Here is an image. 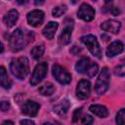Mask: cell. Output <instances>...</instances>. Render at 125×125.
Masks as SVG:
<instances>
[{
    "label": "cell",
    "mask_w": 125,
    "mask_h": 125,
    "mask_svg": "<svg viewBox=\"0 0 125 125\" xmlns=\"http://www.w3.org/2000/svg\"><path fill=\"white\" fill-rule=\"evenodd\" d=\"M9 107H10V104H9L7 101H2V102H1V109H2V111L8 110Z\"/></svg>",
    "instance_id": "4316f807"
},
{
    "label": "cell",
    "mask_w": 125,
    "mask_h": 125,
    "mask_svg": "<svg viewBox=\"0 0 125 125\" xmlns=\"http://www.w3.org/2000/svg\"><path fill=\"white\" fill-rule=\"evenodd\" d=\"M69 106H70V104H69L68 100L64 99V100L61 101L59 104H55L53 107V110H54V112H56L59 115H64L67 112Z\"/></svg>",
    "instance_id": "e0dca14e"
},
{
    "label": "cell",
    "mask_w": 125,
    "mask_h": 125,
    "mask_svg": "<svg viewBox=\"0 0 125 125\" xmlns=\"http://www.w3.org/2000/svg\"><path fill=\"white\" fill-rule=\"evenodd\" d=\"M58 26H59V24L56 21H50V22H48L45 25V27L43 28V30H42L43 35L47 39H52L54 37L57 29H58Z\"/></svg>",
    "instance_id": "2e32d148"
},
{
    "label": "cell",
    "mask_w": 125,
    "mask_h": 125,
    "mask_svg": "<svg viewBox=\"0 0 125 125\" xmlns=\"http://www.w3.org/2000/svg\"><path fill=\"white\" fill-rule=\"evenodd\" d=\"M20 125H35V123L30 119H23L21 121Z\"/></svg>",
    "instance_id": "83f0119b"
},
{
    "label": "cell",
    "mask_w": 125,
    "mask_h": 125,
    "mask_svg": "<svg viewBox=\"0 0 125 125\" xmlns=\"http://www.w3.org/2000/svg\"><path fill=\"white\" fill-rule=\"evenodd\" d=\"M72 27H73V23L70 24H66L64 26V28L62 29V33L60 34L59 37V42L62 45H66L70 42V38H71V33H72Z\"/></svg>",
    "instance_id": "5bb4252c"
},
{
    "label": "cell",
    "mask_w": 125,
    "mask_h": 125,
    "mask_svg": "<svg viewBox=\"0 0 125 125\" xmlns=\"http://www.w3.org/2000/svg\"><path fill=\"white\" fill-rule=\"evenodd\" d=\"M42 125H59V124H53V123H51V122H45V123H43Z\"/></svg>",
    "instance_id": "4dcf8cb0"
},
{
    "label": "cell",
    "mask_w": 125,
    "mask_h": 125,
    "mask_svg": "<svg viewBox=\"0 0 125 125\" xmlns=\"http://www.w3.org/2000/svg\"><path fill=\"white\" fill-rule=\"evenodd\" d=\"M19 19V13L17 10L13 9V10H10L3 18V21L4 23L6 24V26L8 27H12L15 25V23L17 22Z\"/></svg>",
    "instance_id": "9a60e30c"
},
{
    "label": "cell",
    "mask_w": 125,
    "mask_h": 125,
    "mask_svg": "<svg viewBox=\"0 0 125 125\" xmlns=\"http://www.w3.org/2000/svg\"><path fill=\"white\" fill-rule=\"evenodd\" d=\"M27 21L31 26L37 27L42 24L44 21V13L41 10H33L27 14Z\"/></svg>",
    "instance_id": "9c48e42d"
},
{
    "label": "cell",
    "mask_w": 125,
    "mask_h": 125,
    "mask_svg": "<svg viewBox=\"0 0 125 125\" xmlns=\"http://www.w3.org/2000/svg\"><path fill=\"white\" fill-rule=\"evenodd\" d=\"M47 69H48V64L46 62H40L38 63L32 72L31 78H30V83L31 85H37L39 84L43 78H45L47 74Z\"/></svg>",
    "instance_id": "52a82bcc"
},
{
    "label": "cell",
    "mask_w": 125,
    "mask_h": 125,
    "mask_svg": "<svg viewBox=\"0 0 125 125\" xmlns=\"http://www.w3.org/2000/svg\"><path fill=\"white\" fill-rule=\"evenodd\" d=\"M78 18L85 21H91L95 18V10L87 3H83L78 10Z\"/></svg>",
    "instance_id": "ba28073f"
},
{
    "label": "cell",
    "mask_w": 125,
    "mask_h": 125,
    "mask_svg": "<svg viewBox=\"0 0 125 125\" xmlns=\"http://www.w3.org/2000/svg\"><path fill=\"white\" fill-rule=\"evenodd\" d=\"M81 112H82V108H81V107H80V108H77V109L73 112V115H72V121H73V122L78 121V119H79V117H80V115H81Z\"/></svg>",
    "instance_id": "484cf974"
},
{
    "label": "cell",
    "mask_w": 125,
    "mask_h": 125,
    "mask_svg": "<svg viewBox=\"0 0 125 125\" xmlns=\"http://www.w3.org/2000/svg\"><path fill=\"white\" fill-rule=\"evenodd\" d=\"M39 107H40V105L36 102L28 100V101L24 102V104H22V106H21V112L23 114L27 115V116L33 117V116H35L37 114V112L39 110Z\"/></svg>",
    "instance_id": "8fae6325"
},
{
    "label": "cell",
    "mask_w": 125,
    "mask_h": 125,
    "mask_svg": "<svg viewBox=\"0 0 125 125\" xmlns=\"http://www.w3.org/2000/svg\"><path fill=\"white\" fill-rule=\"evenodd\" d=\"M115 120L117 125H125V108H122L117 112Z\"/></svg>",
    "instance_id": "603a6c76"
},
{
    "label": "cell",
    "mask_w": 125,
    "mask_h": 125,
    "mask_svg": "<svg viewBox=\"0 0 125 125\" xmlns=\"http://www.w3.org/2000/svg\"><path fill=\"white\" fill-rule=\"evenodd\" d=\"M110 12L114 15V16H116V15H118L120 12H119V10H118V8H115V7H111L110 8Z\"/></svg>",
    "instance_id": "f1b7e54d"
},
{
    "label": "cell",
    "mask_w": 125,
    "mask_h": 125,
    "mask_svg": "<svg viewBox=\"0 0 125 125\" xmlns=\"http://www.w3.org/2000/svg\"><path fill=\"white\" fill-rule=\"evenodd\" d=\"M109 80H110V72L107 67H104L97 79V82L95 84V91L97 94L102 95L104 94L108 87H109Z\"/></svg>",
    "instance_id": "277c9868"
},
{
    "label": "cell",
    "mask_w": 125,
    "mask_h": 125,
    "mask_svg": "<svg viewBox=\"0 0 125 125\" xmlns=\"http://www.w3.org/2000/svg\"><path fill=\"white\" fill-rule=\"evenodd\" d=\"M81 41L84 43V45L88 48V50L91 52V54L98 58L101 59L102 58V50L101 47L99 45L98 39L96 36L92 35V34H88V35H84L81 37Z\"/></svg>",
    "instance_id": "5b68a950"
},
{
    "label": "cell",
    "mask_w": 125,
    "mask_h": 125,
    "mask_svg": "<svg viewBox=\"0 0 125 125\" xmlns=\"http://www.w3.org/2000/svg\"><path fill=\"white\" fill-rule=\"evenodd\" d=\"M2 125H15V124L12 121H10V120H6V121H4L2 123Z\"/></svg>",
    "instance_id": "f546056e"
},
{
    "label": "cell",
    "mask_w": 125,
    "mask_h": 125,
    "mask_svg": "<svg viewBox=\"0 0 125 125\" xmlns=\"http://www.w3.org/2000/svg\"><path fill=\"white\" fill-rule=\"evenodd\" d=\"M93 121H94V119L91 115H85L81 120L82 125H91L93 123Z\"/></svg>",
    "instance_id": "d4e9b609"
},
{
    "label": "cell",
    "mask_w": 125,
    "mask_h": 125,
    "mask_svg": "<svg viewBox=\"0 0 125 125\" xmlns=\"http://www.w3.org/2000/svg\"><path fill=\"white\" fill-rule=\"evenodd\" d=\"M66 11V6L64 5H61V6H57L53 9V17H56V18H59L61 16H62Z\"/></svg>",
    "instance_id": "7402d4cb"
},
{
    "label": "cell",
    "mask_w": 125,
    "mask_h": 125,
    "mask_svg": "<svg viewBox=\"0 0 125 125\" xmlns=\"http://www.w3.org/2000/svg\"><path fill=\"white\" fill-rule=\"evenodd\" d=\"M38 91L43 96H51L55 91V86L52 83L47 82V83L43 84L42 86H40L38 88Z\"/></svg>",
    "instance_id": "ffe728a7"
},
{
    "label": "cell",
    "mask_w": 125,
    "mask_h": 125,
    "mask_svg": "<svg viewBox=\"0 0 125 125\" xmlns=\"http://www.w3.org/2000/svg\"><path fill=\"white\" fill-rule=\"evenodd\" d=\"M114 74L118 76H124L125 75V64L118 65L114 68Z\"/></svg>",
    "instance_id": "cb8c5ba5"
},
{
    "label": "cell",
    "mask_w": 125,
    "mask_h": 125,
    "mask_svg": "<svg viewBox=\"0 0 125 125\" xmlns=\"http://www.w3.org/2000/svg\"><path fill=\"white\" fill-rule=\"evenodd\" d=\"M124 50V45L122 42L120 41H114L112 42L106 49V56L111 58L114 57L116 55H119L120 53H122Z\"/></svg>",
    "instance_id": "4fadbf2b"
},
{
    "label": "cell",
    "mask_w": 125,
    "mask_h": 125,
    "mask_svg": "<svg viewBox=\"0 0 125 125\" xmlns=\"http://www.w3.org/2000/svg\"><path fill=\"white\" fill-rule=\"evenodd\" d=\"M12 73L19 79H23L29 72V62L25 57H20L17 60H13L10 64Z\"/></svg>",
    "instance_id": "7a4b0ae2"
},
{
    "label": "cell",
    "mask_w": 125,
    "mask_h": 125,
    "mask_svg": "<svg viewBox=\"0 0 125 125\" xmlns=\"http://www.w3.org/2000/svg\"><path fill=\"white\" fill-rule=\"evenodd\" d=\"M90 111L93 112L95 115L104 118L108 115V109L104 106V105H101V104H92L90 106Z\"/></svg>",
    "instance_id": "ac0fdd59"
},
{
    "label": "cell",
    "mask_w": 125,
    "mask_h": 125,
    "mask_svg": "<svg viewBox=\"0 0 125 125\" xmlns=\"http://www.w3.org/2000/svg\"><path fill=\"white\" fill-rule=\"evenodd\" d=\"M120 22L117 21H114V20H107V21H104L102 24H101V27L103 30L104 31H107V32H111V33H118L119 30H120Z\"/></svg>",
    "instance_id": "7c38bea8"
},
{
    "label": "cell",
    "mask_w": 125,
    "mask_h": 125,
    "mask_svg": "<svg viewBox=\"0 0 125 125\" xmlns=\"http://www.w3.org/2000/svg\"><path fill=\"white\" fill-rule=\"evenodd\" d=\"M52 72H53V75L55 76L56 80L61 84L65 85L71 81L70 73L60 64H54L52 67Z\"/></svg>",
    "instance_id": "8992f818"
},
{
    "label": "cell",
    "mask_w": 125,
    "mask_h": 125,
    "mask_svg": "<svg viewBox=\"0 0 125 125\" xmlns=\"http://www.w3.org/2000/svg\"><path fill=\"white\" fill-rule=\"evenodd\" d=\"M75 69L81 74H85L89 77H94L99 70L98 64L89 58H83L79 60L75 64Z\"/></svg>",
    "instance_id": "3957f363"
},
{
    "label": "cell",
    "mask_w": 125,
    "mask_h": 125,
    "mask_svg": "<svg viewBox=\"0 0 125 125\" xmlns=\"http://www.w3.org/2000/svg\"><path fill=\"white\" fill-rule=\"evenodd\" d=\"M44 50H45L44 45H38V46H35V47H33V48L31 49L30 54H31V56H32L33 59L37 60V59L41 58V56H42L43 53H44Z\"/></svg>",
    "instance_id": "44dd1931"
},
{
    "label": "cell",
    "mask_w": 125,
    "mask_h": 125,
    "mask_svg": "<svg viewBox=\"0 0 125 125\" xmlns=\"http://www.w3.org/2000/svg\"><path fill=\"white\" fill-rule=\"evenodd\" d=\"M76 93L80 99L88 98L91 94V83L86 79L80 80L76 87Z\"/></svg>",
    "instance_id": "30bf717a"
},
{
    "label": "cell",
    "mask_w": 125,
    "mask_h": 125,
    "mask_svg": "<svg viewBox=\"0 0 125 125\" xmlns=\"http://www.w3.org/2000/svg\"><path fill=\"white\" fill-rule=\"evenodd\" d=\"M34 38L33 32L29 30H22L18 28L14 30V32L10 35L9 43L13 52H19L23 49L29 42H31Z\"/></svg>",
    "instance_id": "6da1fadb"
},
{
    "label": "cell",
    "mask_w": 125,
    "mask_h": 125,
    "mask_svg": "<svg viewBox=\"0 0 125 125\" xmlns=\"http://www.w3.org/2000/svg\"><path fill=\"white\" fill-rule=\"evenodd\" d=\"M0 83H1V86L5 89H9L11 88V85H12V81L10 80V78L8 77V74L6 72V69L4 66H1L0 68Z\"/></svg>",
    "instance_id": "d6986e66"
}]
</instances>
